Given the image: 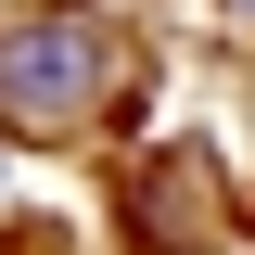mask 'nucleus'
<instances>
[{"label":"nucleus","instance_id":"obj_1","mask_svg":"<svg viewBox=\"0 0 255 255\" xmlns=\"http://www.w3.org/2000/svg\"><path fill=\"white\" fill-rule=\"evenodd\" d=\"M0 102L26 128H64V115H90L102 102V26H77V13H38V26H0Z\"/></svg>","mask_w":255,"mask_h":255},{"label":"nucleus","instance_id":"obj_2","mask_svg":"<svg viewBox=\"0 0 255 255\" xmlns=\"http://www.w3.org/2000/svg\"><path fill=\"white\" fill-rule=\"evenodd\" d=\"M128 204H140V243H153V255H204V243L243 230V204L217 191V153H204V140H166Z\"/></svg>","mask_w":255,"mask_h":255},{"label":"nucleus","instance_id":"obj_3","mask_svg":"<svg viewBox=\"0 0 255 255\" xmlns=\"http://www.w3.org/2000/svg\"><path fill=\"white\" fill-rule=\"evenodd\" d=\"M230 13H243V26H255V0H230Z\"/></svg>","mask_w":255,"mask_h":255}]
</instances>
